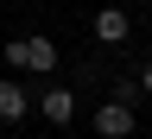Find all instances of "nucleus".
Here are the masks:
<instances>
[{
	"mask_svg": "<svg viewBox=\"0 0 152 139\" xmlns=\"http://www.w3.org/2000/svg\"><path fill=\"white\" fill-rule=\"evenodd\" d=\"M7 63H13V70H32V76H51V70H57V44H51L45 32H26V38L7 44Z\"/></svg>",
	"mask_w": 152,
	"mask_h": 139,
	"instance_id": "1",
	"label": "nucleus"
},
{
	"mask_svg": "<svg viewBox=\"0 0 152 139\" xmlns=\"http://www.w3.org/2000/svg\"><path fill=\"white\" fill-rule=\"evenodd\" d=\"M95 133H102V139H127L133 133V108L127 101H108L102 114H95Z\"/></svg>",
	"mask_w": 152,
	"mask_h": 139,
	"instance_id": "2",
	"label": "nucleus"
},
{
	"mask_svg": "<svg viewBox=\"0 0 152 139\" xmlns=\"http://www.w3.org/2000/svg\"><path fill=\"white\" fill-rule=\"evenodd\" d=\"M38 114H45L51 127H70V120H76V95H70V89H45V101H38Z\"/></svg>",
	"mask_w": 152,
	"mask_h": 139,
	"instance_id": "3",
	"label": "nucleus"
},
{
	"mask_svg": "<svg viewBox=\"0 0 152 139\" xmlns=\"http://www.w3.org/2000/svg\"><path fill=\"white\" fill-rule=\"evenodd\" d=\"M95 38H102V44H127V13L121 7H102L95 13Z\"/></svg>",
	"mask_w": 152,
	"mask_h": 139,
	"instance_id": "4",
	"label": "nucleus"
},
{
	"mask_svg": "<svg viewBox=\"0 0 152 139\" xmlns=\"http://www.w3.org/2000/svg\"><path fill=\"white\" fill-rule=\"evenodd\" d=\"M0 120H26V89L13 76H0Z\"/></svg>",
	"mask_w": 152,
	"mask_h": 139,
	"instance_id": "5",
	"label": "nucleus"
},
{
	"mask_svg": "<svg viewBox=\"0 0 152 139\" xmlns=\"http://www.w3.org/2000/svg\"><path fill=\"white\" fill-rule=\"evenodd\" d=\"M140 95H146V89H140V76H114V101H127V108H133Z\"/></svg>",
	"mask_w": 152,
	"mask_h": 139,
	"instance_id": "6",
	"label": "nucleus"
},
{
	"mask_svg": "<svg viewBox=\"0 0 152 139\" xmlns=\"http://www.w3.org/2000/svg\"><path fill=\"white\" fill-rule=\"evenodd\" d=\"M140 89H146V95H152V63H146V70H140Z\"/></svg>",
	"mask_w": 152,
	"mask_h": 139,
	"instance_id": "7",
	"label": "nucleus"
}]
</instances>
